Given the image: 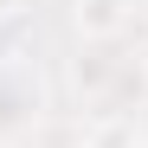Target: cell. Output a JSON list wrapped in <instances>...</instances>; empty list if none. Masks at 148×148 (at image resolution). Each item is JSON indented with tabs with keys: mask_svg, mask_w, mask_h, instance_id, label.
<instances>
[{
	"mask_svg": "<svg viewBox=\"0 0 148 148\" xmlns=\"http://www.w3.org/2000/svg\"><path fill=\"white\" fill-rule=\"evenodd\" d=\"M71 26H77L84 45H110L129 32V0H77L71 7Z\"/></svg>",
	"mask_w": 148,
	"mask_h": 148,
	"instance_id": "obj_2",
	"label": "cell"
},
{
	"mask_svg": "<svg viewBox=\"0 0 148 148\" xmlns=\"http://www.w3.org/2000/svg\"><path fill=\"white\" fill-rule=\"evenodd\" d=\"M142 71H148V64H142Z\"/></svg>",
	"mask_w": 148,
	"mask_h": 148,
	"instance_id": "obj_5",
	"label": "cell"
},
{
	"mask_svg": "<svg viewBox=\"0 0 148 148\" xmlns=\"http://www.w3.org/2000/svg\"><path fill=\"white\" fill-rule=\"evenodd\" d=\"M19 7H32V0H0V13H19Z\"/></svg>",
	"mask_w": 148,
	"mask_h": 148,
	"instance_id": "obj_4",
	"label": "cell"
},
{
	"mask_svg": "<svg viewBox=\"0 0 148 148\" xmlns=\"http://www.w3.org/2000/svg\"><path fill=\"white\" fill-rule=\"evenodd\" d=\"M39 116V77L26 64L0 58V129H13V122H32Z\"/></svg>",
	"mask_w": 148,
	"mask_h": 148,
	"instance_id": "obj_1",
	"label": "cell"
},
{
	"mask_svg": "<svg viewBox=\"0 0 148 148\" xmlns=\"http://www.w3.org/2000/svg\"><path fill=\"white\" fill-rule=\"evenodd\" d=\"M77 148H148V122L122 116V110H103V116H90V129L77 135Z\"/></svg>",
	"mask_w": 148,
	"mask_h": 148,
	"instance_id": "obj_3",
	"label": "cell"
}]
</instances>
